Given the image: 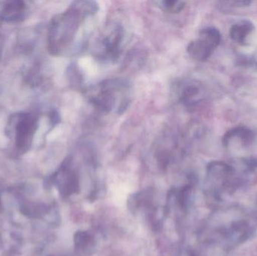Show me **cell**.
Wrapping results in <instances>:
<instances>
[{"instance_id": "cell-5", "label": "cell", "mask_w": 257, "mask_h": 256, "mask_svg": "<svg viewBox=\"0 0 257 256\" xmlns=\"http://www.w3.org/2000/svg\"><path fill=\"white\" fill-rule=\"evenodd\" d=\"M221 33L214 27H207L199 32V36L187 45V51L196 61L208 60L221 42Z\"/></svg>"}, {"instance_id": "cell-12", "label": "cell", "mask_w": 257, "mask_h": 256, "mask_svg": "<svg viewBox=\"0 0 257 256\" xmlns=\"http://www.w3.org/2000/svg\"><path fill=\"white\" fill-rule=\"evenodd\" d=\"M154 4L164 12L168 13H180L184 10L186 3L184 1L178 0H163V1L154 2Z\"/></svg>"}, {"instance_id": "cell-3", "label": "cell", "mask_w": 257, "mask_h": 256, "mask_svg": "<svg viewBox=\"0 0 257 256\" xmlns=\"http://www.w3.org/2000/svg\"><path fill=\"white\" fill-rule=\"evenodd\" d=\"M125 30L120 24L106 26L95 41L92 51L96 60L104 63L117 61L123 51Z\"/></svg>"}, {"instance_id": "cell-7", "label": "cell", "mask_w": 257, "mask_h": 256, "mask_svg": "<svg viewBox=\"0 0 257 256\" xmlns=\"http://www.w3.org/2000/svg\"><path fill=\"white\" fill-rule=\"evenodd\" d=\"M178 100L187 108H194L204 100L205 89L196 80H185L177 85Z\"/></svg>"}, {"instance_id": "cell-4", "label": "cell", "mask_w": 257, "mask_h": 256, "mask_svg": "<svg viewBox=\"0 0 257 256\" xmlns=\"http://www.w3.org/2000/svg\"><path fill=\"white\" fill-rule=\"evenodd\" d=\"M38 126L39 117L35 113H22L11 117L6 128V135L14 138L18 153H24L30 148Z\"/></svg>"}, {"instance_id": "cell-8", "label": "cell", "mask_w": 257, "mask_h": 256, "mask_svg": "<svg viewBox=\"0 0 257 256\" xmlns=\"http://www.w3.org/2000/svg\"><path fill=\"white\" fill-rule=\"evenodd\" d=\"M232 167L224 162H214L207 168V178L209 189L214 195H218L232 175Z\"/></svg>"}, {"instance_id": "cell-9", "label": "cell", "mask_w": 257, "mask_h": 256, "mask_svg": "<svg viewBox=\"0 0 257 256\" xmlns=\"http://www.w3.org/2000/svg\"><path fill=\"white\" fill-rule=\"evenodd\" d=\"M27 12L28 9L24 2L15 0L6 3L0 16L6 22H20L27 18Z\"/></svg>"}, {"instance_id": "cell-11", "label": "cell", "mask_w": 257, "mask_h": 256, "mask_svg": "<svg viewBox=\"0 0 257 256\" xmlns=\"http://www.w3.org/2000/svg\"><path fill=\"white\" fill-rule=\"evenodd\" d=\"M254 31V26L251 21L242 20L238 21L231 27L229 36L233 42L239 45H245L249 36Z\"/></svg>"}, {"instance_id": "cell-6", "label": "cell", "mask_w": 257, "mask_h": 256, "mask_svg": "<svg viewBox=\"0 0 257 256\" xmlns=\"http://www.w3.org/2000/svg\"><path fill=\"white\" fill-rule=\"evenodd\" d=\"M54 181L64 196H70L80 192L79 174L72 165V159H66L59 171L54 174Z\"/></svg>"}, {"instance_id": "cell-14", "label": "cell", "mask_w": 257, "mask_h": 256, "mask_svg": "<svg viewBox=\"0 0 257 256\" xmlns=\"http://www.w3.org/2000/svg\"><path fill=\"white\" fill-rule=\"evenodd\" d=\"M49 117L50 121H51L52 126H55L60 121V117L56 111H52V112L50 113Z\"/></svg>"}, {"instance_id": "cell-1", "label": "cell", "mask_w": 257, "mask_h": 256, "mask_svg": "<svg viewBox=\"0 0 257 256\" xmlns=\"http://www.w3.org/2000/svg\"><path fill=\"white\" fill-rule=\"evenodd\" d=\"M99 10L96 2L75 1L63 13L53 18L48 33V51L58 55L73 43L79 29Z\"/></svg>"}, {"instance_id": "cell-2", "label": "cell", "mask_w": 257, "mask_h": 256, "mask_svg": "<svg viewBox=\"0 0 257 256\" xmlns=\"http://www.w3.org/2000/svg\"><path fill=\"white\" fill-rule=\"evenodd\" d=\"M132 94V84L124 78L105 80L87 90L90 103L105 114H123L131 102Z\"/></svg>"}, {"instance_id": "cell-10", "label": "cell", "mask_w": 257, "mask_h": 256, "mask_svg": "<svg viewBox=\"0 0 257 256\" xmlns=\"http://www.w3.org/2000/svg\"><path fill=\"white\" fill-rule=\"evenodd\" d=\"M96 242L89 231H79L74 236V249L78 256H90L96 250Z\"/></svg>"}, {"instance_id": "cell-13", "label": "cell", "mask_w": 257, "mask_h": 256, "mask_svg": "<svg viewBox=\"0 0 257 256\" xmlns=\"http://www.w3.org/2000/svg\"><path fill=\"white\" fill-rule=\"evenodd\" d=\"M69 78L72 85H75L76 87H81L82 84V77H81V72H79L78 68L75 67V65L69 67Z\"/></svg>"}]
</instances>
